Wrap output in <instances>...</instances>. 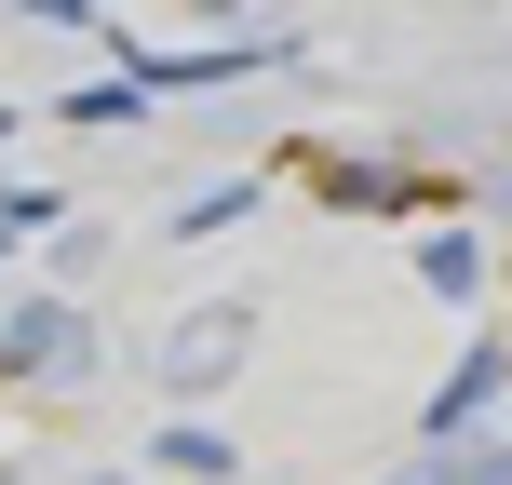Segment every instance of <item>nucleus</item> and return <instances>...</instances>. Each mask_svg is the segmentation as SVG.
Segmentation results:
<instances>
[{"label":"nucleus","mask_w":512,"mask_h":485,"mask_svg":"<svg viewBox=\"0 0 512 485\" xmlns=\"http://www.w3.org/2000/svg\"><path fill=\"white\" fill-rule=\"evenodd\" d=\"M27 14H41V27H95V14H81V0H27Z\"/></svg>","instance_id":"obj_2"},{"label":"nucleus","mask_w":512,"mask_h":485,"mask_svg":"<svg viewBox=\"0 0 512 485\" xmlns=\"http://www.w3.org/2000/svg\"><path fill=\"white\" fill-rule=\"evenodd\" d=\"M243 310H189V324H176V351H162V378H176V391H203V378H230V364H243Z\"/></svg>","instance_id":"obj_1"}]
</instances>
